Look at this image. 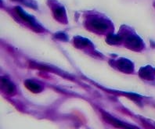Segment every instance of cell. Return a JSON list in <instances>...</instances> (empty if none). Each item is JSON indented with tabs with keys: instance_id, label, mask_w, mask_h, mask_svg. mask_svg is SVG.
<instances>
[{
	"instance_id": "obj_1",
	"label": "cell",
	"mask_w": 155,
	"mask_h": 129,
	"mask_svg": "<svg viewBox=\"0 0 155 129\" xmlns=\"http://www.w3.org/2000/svg\"><path fill=\"white\" fill-rule=\"evenodd\" d=\"M89 27L93 30L97 31H105L108 28V24L107 21L100 18H93L88 22Z\"/></svg>"
},
{
	"instance_id": "obj_2",
	"label": "cell",
	"mask_w": 155,
	"mask_h": 129,
	"mask_svg": "<svg viewBox=\"0 0 155 129\" xmlns=\"http://www.w3.org/2000/svg\"><path fill=\"white\" fill-rule=\"evenodd\" d=\"M104 118L106 121H107L108 123L111 124L112 125L114 126V127H119V128H122V129H137L134 127H131V126L127 125V124L122 123V122L118 121V120L112 118L111 116L108 115V114H104Z\"/></svg>"
},
{
	"instance_id": "obj_3",
	"label": "cell",
	"mask_w": 155,
	"mask_h": 129,
	"mask_svg": "<svg viewBox=\"0 0 155 129\" xmlns=\"http://www.w3.org/2000/svg\"><path fill=\"white\" fill-rule=\"evenodd\" d=\"M126 46L131 50H138L142 48V41L136 36H129L125 41Z\"/></svg>"
},
{
	"instance_id": "obj_4",
	"label": "cell",
	"mask_w": 155,
	"mask_h": 129,
	"mask_svg": "<svg viewBox=\"0 0 155 129\" xmlns=\"http://www.w3.org/2000/svg\"><path fill=\"white\" fill-rule=\"evenodd\" d=\"M1 86L2 89L8 95H14L16 93V87L10 81L6 78H2L1 79Z\"/></svg>"
},
{
	"instance_id": "obj_5",
	"label": "cell",
	"mask_w": 155,
	"mask_h": 129,
	"mask_svg": "<svg viewBox=\"0 0 155 129\" xmlns=\"http://www.w3.org/2000/svg\"><path fill=\"white\" fill-rule=\"evenodd\" d=\"M116 65H117V67L120 70L123 71V72H126V73H131L133 72V66L132 64L130 61L127 60L125 59H121L119 60L116 63Z\"/></svg>"
},
{
	"instance_id": "obj_6",
	"label": "cell",
	"mask_w": 155,
	"mask_h": 129,
	"mask_svg": "<svg viewBox=\"0 0 155 129\" xmlns=\"http://www.w3.org/2000/svg\"><path fill=\"white\" fill-rule=\"evenodd\" d=\"M25 85L29 91L34 93H38L42 91V87L38 84L35 83L32 81H26L25 82Z\"/></svg>"
},
{
	"instance_id": "obj_7",
	"label": "cell",
	"mask_w": 155,
	"mask_h": 129,
	"mask_svg": "<svg viewBox=\"0 0 155 129\" xmlns=\"http://www.w3.org/2000/svg\"><path fill=\"white\" fill-rule=\"evenodd\" d=\"M140 76L142 77L143 78L147 80H153V75L152 72L150 70L147 68H142L140 71Z\"/></svg>"
},
{
	"instance_id": "obj_8",
	"label": "cell",
	"mask_w": 155,
	"mask_h": 129,
	"mask_svg": "<svg viewBox=\"0 0 155 129\" xmlns=\"http://www.w3.org/2000/svg\"><path fill=\"white\" fill-rule=\"evenodd\" d=\"M121 38L120 36H117V35H113V34H110L109 35L107 38V42L109 44H117L121 42Z\"/></svg>"
},
{
	"instance_id": "obj_9",
	"label": "cell",
	"mask_w": 155,
	"mask_h": 129,
	"mask_svg": "<svg viewBox=\"0 0 155 129\" xmlns=\"http://www.w3.org/2000/svg\"><path fill=\"white\" fill-rule=\"evenodd\" d=\"M54 14H55L56 18H63L64 17V12L62 8H57L56 9L55 11H54Z\"/></svg>"
}]
</instances>
